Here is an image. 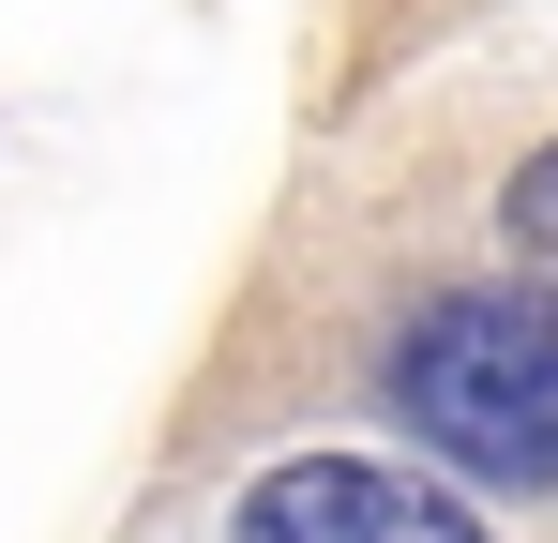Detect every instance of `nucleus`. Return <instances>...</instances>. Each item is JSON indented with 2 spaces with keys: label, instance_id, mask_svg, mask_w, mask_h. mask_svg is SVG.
<instances>
[{
  "label": "nucleus",
  "instance_id": "7ed1b4c3",
  "mask_svg": "<svg viewBox=\"0 0 558 543\" xmlns=\"http://www.w3.org/2000/svg\"><path fill=\"white\" fill-rule=\"evenodd\" d=\"M498 227H513V242H529V257L558 272V136L529 152V167H513V196H498Z\"/></svg>",
  "mask_w": 558,
  "mask_h": 543
},
{
  "label": "nucleus",
  "instance_id": "f257e3e1",
  "mask_svg": "<svg viewBox=\"0 0 558 543\" xmlns=\"http://www.w3.org/2000/svg\"><path fill=\"white\" fill-rule=\"evenodd\" d=\"M377 377H392L408 438L438 468L513 483V498L558 483V302L544 287H453V302H423Z\"/></svg>",
  "mask_w": 558,
  "mask_h": 543
},
{
  "label": "nucleus",
  "instance_id": "f03ea898",
  "mask_svg": "<svg viewBox=\"0 0 558 543\" xmlns=\"http://www.w3.org/2000/svg\"><path fill=\"white\" fill-rule=\"evenodd\" d=\"M242 543H498V529L392 452H287L242 483Z\"/></svg>",
  "mask_w": 558,
  "mask_h": 543
}]
</instances>
